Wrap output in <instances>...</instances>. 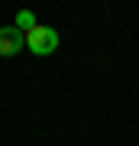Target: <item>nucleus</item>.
I'll return each instance as SVG.
<instances>
[{
  "label": "nucleus",
  "mask_w": 139,
  "mask_h": 146,
  "mask_svg": "<svg viewBox=\"0 0 139 146\" xmlns=\"http://www.w3.org/2000/svg\"><path fill=\"white\" fill-rule=\"evenodd\" d=\"M23 46H26V33L23 29H16V26H3L0 29V55L3 58L16 55Z\"/></svg>",
  "instance_id": "obj_2"
},
{
  "label": "nucleus",
  "mask_w": 139,
  "mask_h": 146,
  "mask_svg": "<svg viewBox=\"0 0 139 146\" xmlns=\"http://www.w3.org/2000/svg\"><path fill=\"white\" fill-rule=\"evenodd\" d=\"M32 26H39L32 10H20V13H16V29H26V33H29Z\"/></svg>",
  "instance_id": "obj_3"
},
{
  "label": "nucleus",
  "mask_w": 139,
  "mask_h": 146,
  "mask_svg": "<svg viewBox=\"0 0 139 146\" xmlns=\"http://www.w3.org/2000/svg\"><path fill=\"white\" fill-rule=\"evenodd\" d=\"M26 46L32 55H52L58 49V33L52 26H32L26 33Z\"/></svg>",
  "instance_id": "obj_1"
}]
</instances>
